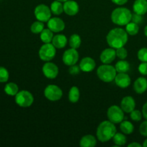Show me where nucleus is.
Segmentation results:
<instances>
[{"instance_id": "35", "label": "nucleus", "mask_w": 147, "mask_h": 147, "mask_svg": "<svg viewBox=\"0 0 147 147\" xmlns=\"http://www.w3.org/2000/svg\"><path fill=\"white\" fill-rule=\"evenodd\" d=\"M138 59L141 62H147V47H142L138 51Z\"/></svg>"}, {"instance_id": "15", "label": "nucleus", "mask_w": 147, "mask_h": 147, "mask_svg": "<svg viewBox=\"0 0 147 147\" xmlns=\"http://www.w3.org/2000/svg\"><path fill=\"white\" fill-rule=\"evenodd\" d=\"M115 83L116 86L121 88H126L129 87L131 83V80L126 73H119L115 78Z\"/></svg>"}, {"instance_id": "34", "label": "nucleus", "mask_w": 147, "mask_h": 147, "mask_svg": "<svg viewBox=\"0 0 147 147\" xmlns=\"http://www.w3.org/2000/svg\"><path fill=\"white\" fill-rule=\"evenodd\" d=\"M142 112L140 111L139 110H134L130 113V117L131 120L134 121H140L142 119Z\"/></svg>"}, {"instance_id": "7", "label": "nucleus", "mask_w": 147, "mask_h": 147, "mask_svg": "<svg viewBox=\"0 0 147 147\" xmlns=\"http://www.w3.org/2000/svg\"><path fill=\"white\" fill-rule=\"evenodd\" d=\"M107 117L113 123H120L124 119V111L121 108L116 105L110 106L107 111Z\"/></svg>"}, {"instance_id": "25", "label": "nucleus", "mask_w": 147, "mask_h": 147, "mask_svg": "<svg viewBox=\"0 0 147 147\" xmlns=\"http://www.w3.org/2000/svg\"><path fill=\"white\" fill-rule=\"evenodd\" d=\"M117 73H127L130 69V64L125 60H121L116 63L115 65Z\"/></svg>"}, {"instance_id": "37", "label": "nucleus", "mask_w": 147, "mask_h": 147, "mask_svg": "<svg viewBox=\"0 0 147 147\" xmlns=\"http://www.w3.org/2000/svg\"><path fill=\"white\" fill-rule=\"evenodd\" d=\"M139 73L143 76H147V62H142L138 67Z\"/></svg>"}, {"instance_id": "45", "label": "nucleus", "mask_w": 147, "mask_h": 147, "mask_svg": "<svg viewBox=\"0 0 147 147\" xmlns=\"http://www.w3.org/2000/svg\"><path fill=\"white\" fill-rule=\"evenodd\" d=\"M57 1H61V2H65V1H67V0H57Z\"/></svg>"}, {"instance_id": "27", "label": "nucleus", "mask_w": 147, "mask_h": 147, "mask_svg": "<svg viewBox=\"0 0 147 147\" xmlns=\"http://www.w3.org/2000/svg\"><path fill=\"white\" fill-rule=\"evenodd\" d=\"M69 45L71 48L78 49L81 45V37L79 34H73L69 38Z\"/></svg>"}, {"instance_id": "3", "label": "nucleus", "mask_w": 147, "mask_h": 147, "mask_svg": "<svg viewBox=\"0 0 147 147\" xmlns=\"http://www.w3.org/2000/svg\"><path fill=\"white\" fill-rule=\"evenodd\" d=\"M111 18L112 22L116 25L126 26L131 21V11L125 7H118L112 11Z\"/></svg>"}, {"instance_id": "30", "label": "nucleus", "mask_w": 147, "mask_h": 147, "mask_svg": "<svg viewBox=\"0 0 147 147\" xmlns=\"http://www.w3.org/2000/svg\"><path fill=\"white\" fill-rule=\"evenodd\" d=\"M112 139H113V143H114L116 146H119L125 145L126 143V141H127L124 134L117 133V132H116V134L114 135V136H113Z\"/></svg>"}, {"instance_id": "41", "label": "nucleus", "mask_w": 147, "mask_h": 147, "mask_svg": "<svg viewBox=\"0 0 147 147\" xmlns=\"http://www.w3.org/2000/svg\"><path fill=\"white\" fill-rule=\"evenodd\" d=\"M112 2L114 3V4H117V5L122 6L123 4H125L126 3H127L128 0H111Z\"/></svg>"}, {"instance_id": "22", "label": "nucleus", "mask_w": 147, "mask_h": 147, "mask_svg": "<svg viewBox=\"0 0 147 147\" xmlns=\"http://www.w3.org/2000/svg\"><path fill=\"white\" fill-rule=\"evenodd\" d=\"M120 129L124 134H131L134 131V126L129 121H123L120 123Z\"/></svg>"}, {"instance_id": "23", "label": "nucleus", "mask_w": 147, "mask_h": 147, "mask_svg": "<svg viewBox=\"0 0 147 147\" xmlns=\"http://www.w3.org/2000/svg\"><path fill=\"white\" fill-rule=\"evenodd\" d=\"M80 98V90L77 86H73L68 93V99L71 103H77Z\"/></svg>"}, {"instance_id": "4", "label": "nucleus", "mask_w": 147, "mask_h": 147, "mask_svg": "<svg viewBox=\"0 0 147 147\" xmlns=\"http://www.w3.org/2000/svg\"><path fill=\"white\" fill-rule=\"evenodd\" d=\"M117 72L114 66L110 64H103L97 69V76L98 78L105 83H111L115 80Z\"/></svg>"}, {"instance_id": "12", "label": "nucleus", "mask_w": 147, "mask_h": 147, "mask_svg": "<svg viewBox=\"0 0 147 147\" xmlns=\"http://www.w3.org/2000/svg\"><path fill=\"white\" fill-rule=\"evenodd\" d=\"M47 27L53 32H60L64 30L65 24L59 17H51L47 22Z\"/></svg>"}, {"instance_id": "14", "label": "nucleus", "mask_w": 147, "mask_h": 147, "mask_svg": "<svg viewBox=\"0 0 147 147\" xmlns=\"http://www.w3.org/2000/svg\"><path fill=\"white\" fill-rule=\"evenodd\" d=\"M64 12L69 16H75L78 13L79 5L74 0H67L63 4Z\"/></svg>"}, {"instance_id": "9", "label": "nucleus", "mask_w": 147, "mask_h": 147, "mask_svg": "<svg viewBox=\"0 0 147 147\" xmlns=\"http://www.w3.org/2000/svg\"><path fill=\"white\" fill-rule=\"evenodd\" d=\"M34 16L38 21L47 22L51 18L52 11L50 8L45 4H39L35 7L34 11Z\"/></svg>"}, {"instance_id": "10", "label": "nucleus", "mask_w": 147, "mask_h": 147, "mask_svg": "<svg viewBox=\"0 0 147 147\" xmlns=\"http://www.w3.org/2000/svg\"><path fill=\"white\" fill-rule=\"evenodd\" d=\"M79 60V53L76 49L70 48L66 50L63 55V61L65 65L71 66L76 65Z\"/></svg>"}, {"instance_id": "44", "label": "nucleus", "mask_w": 147, "mask_h": 147, "mask_svg": "<svg viewBox=\"0 0 147 147\" xmlns=\"http://www.w3.org/2000/svg\"><path fill=\"white\" fill-rule=\"evenodd\" d=\"M142 146H143L144 147H147V139L144 141V142L143 145H142Z\"/></svg>"}, {"instance_id": "38", "label": "nucleus", "mask_w": 147, "mask_h": 147, "mask_svg": "<svg viewBox=\"0 0 147 147\" xmlns=\"http://www.w3.org/2000/svg\"><path fill=\"white\" fill-rule=\"evenodd\" d=\"M80 70H80V66L76 65H76H73L70 66L68 71H69V73H70V74L75 76V75L78 74V73H80Z\"/></svg>"}, {"instance_id": "43", "label": "nucleus", "mask_w": 147, "mask_h": 147, "mask_svg": "<svg viewBox=\"0 0 147 147\" xmlns=\"http://www.w3.org/2000/svg\"><path fill=\"white\" fill-rule=\"evenodd\" d=\"M144 34L146 37H147V25L144 27Z\"/></svg>"}, {"instance_id": "13", "label": "nucleus", "mask_w": 147, "mask_h": 147, "mask_svg": "<svg viewBox=\"0 0 147 147\" xmlns=\"http://www.w3.org/2000/svg\"><path fill=\"white\" fill-rule=\"evenodd\" d=\"M116 57V49L112 47L106 48L103 50L100 55V60L103 64H111Z\"/></svg>"}, {"instance_id": "31", "label": "nucleus", "mask_w": 147, "mask_h": 147, "mask_svg": "<svg viewBox=\"0 0 147 147\" xmlns=\"http://www.w3.org/2000/svg\"><path fill=\"white\" fill-rule=\"evenodd\" d=\"M44 29V22L38 20L34 22L30 27V30L33 34H40Z\"/></svg>"}, {"instance_id": "5", "label": "nucleus", "mask_w": 147, "mask_h": 147, "mask_svg": "<svg viewBox=\"0 0 147 147\" xmlns=\"http://www.w3.org/2000/svg\"><path fill=\"white\" fill-rule=\"evenodd\" d=\"M15 102L22 108H28L34 103V96L30 92L22 90L19 91L15 96Z\"/></svg>"}, {"instance_id": "36", "label": "nucleus", "mask_w": 147, "mask_h": 147, "mask_svg": "<svg viewBox=\"0 0 147 147\" xmlns=\"http://www.w3.org/2000/svg\"><path fill=\"white\" fill-rule=\"evenodd\" d=\"M139 132L142 136L147 137V120L141 123L140 126H139Z\"/></svg>"}, {"instance_id": "39", "label": "nucleus", "mask_w": 147, "mask_h": 147, "mask_svg": "<svg viewBox=\"0 0 147 147\" xmlns=\"http://www.w3.org/2000/svg\"><path fill=\"white\" fill-rule=\"evenodd\" d=\"M131 21L139 24L140 23H142V22L143 21V17H142V15H141V14H138L134 13V14H132Z\"/></svg>"}, {"instance_id": "17", "label": "nucleus", "mask_w": 147, "mask_h": 147, "mask_svg": "<svg viewBox=\"0 0 147 147\" xmlns=\"http://www.w3.org/2000/svg\"><path fill=\"white\" fill-rule=\"evenodd\" d=\"M96 62L93 58L90 57H83L81 60L79 66L81 70V71L85 73H89V72L93 71L96 67Z\"/></svg>"}, {"instance_id": "21", "label": "nucleus", "mask_w": 147, "mask_h": 147, "mask_svg": "<svg viewBox=\"0 0 147 147\" xmlns=\"http://www.w3.org/2000/svg\"><path fill=\"white\" fill-rule=\"evenodd\" d=\"M97 143L96 137L93 135H85L80 141V146L81 147H94Z\"/></svg>"}, {"instance_id": "11", "label": "nucleus", "mask_w": 147, "mask_h": 147, "mask_svg": "<svg viewBox=\"0 0 147 147\" xmlns=\"http://www.w3.org/2000/svg\"><path fill=\"white\" fill-rule=\"evenodd\" d=\"M43 75L48 79H55L59 73L58 67L55 63L51 62H46L42 67Z\"/></svg>"}, {"instance_id": "40", "label": "nucleus", "mask_w": 147, "mask_h": 147, "mask_svg": "<svg viewBox=\"0 0 147 147\" xmlns=\"http://www.w3.org/2000/svg\"><path fill=\"white\" fill-rule=\"evenodd\" d=\"M142 114H143V117L146 120H147V102L144 104L143 107H142Z\"/></svg>"}, {"instance_id": "29", "label": "nucleus", "mask_w": 147, "mask_h": 147, "mask_svg": "<svg viewBox=\"0 0 147 147\" xmlns=\"http://www.w3.org/2000/svg\"><path fill=\"white\" fill-rule=\"evenodd\" d=\"M126 32L128 33V34L129 35H136L139 33V24H136V23L134 22L131 21L130 22L128 23L126 25Z\"/></svg>"}, {"instance_id": "33", "label": "nucleus", "mask_w": 147, "mask_h": 147, "mask_svg": "<svg viewBox=\"0 0 147 147\" xmlns=\"http://www.w3.org/2000/svg\"><path fill=\"white\" fill-rule=\"evenodd\" d=\"M116 57H119L120 60H125L128 56V52L124 47H119L116 49Z\"/></svg>"}, {"instance_id": "6", "label": "nucleus", "mask_w": 147, "mask_h": 147, "mask_svg": "<svg viewBox=\"0 0 147 147\" xmlns=\"http://www.w3.org/2000/svg\"><path fill=\"white\" fill-rule=\"evenodd\" d=\"M56 55V47L50 43H44L39 50V57L42 61H51Z\"/></svg>"}, {"instance_id": "1", "label": "nucleus", "mask_w": 147, "mask_h": 147, "mask_svg": "<svg viewBox=\"0 0 147 147\" xmlns=\"http://www.w3.org/2000/svg\"><path fill=\"white\" fill-rule=\"evenodd\" d=\"M106 42L112 48L117 49L124 47L128 42V33L120 27L112 29L106 36Z\"/></svg>"}, {"instance_id": "18", "label": "nucleus", "mask_w": 147, "mask_h": 147, "mask_svg": "<svg viewBox=\"0 0 147 147\" xmlns=\"http://www.w3.org/2000/svg\"><path fill=\"white\" fill-rule=\"evenodd\" d=\"M134 90L136 93L142 94L147 90V79L144 77H139L134 83Z\"/></svg>"}, {"instance_id": "26", "label": "nucleus", "mask_w": 147, "mask_h": 147, "mask_svg": "<svg viewBox=\"0 0 147 147\" xmlns=\"http://www.w3.org/2000/svg\"><path fill=\"white\" fill-rule=\"evenodd\" d=\"M54 35H53V32L49 28L44 29L40 33V39L42 42L44 43H50L53 41V39Z\"/></svg>"}, {"instance_id": "8", "label": "nucleus", "mask_w": 147, "mask_h": 147, "mask_svg": "<svg viewBox=\"0 0 147 147\" xmlns=\"http://www.w3.org/2000/svg\"><path fill=\"white\" fill-rule=\"evenodd\" d=\"M44 96L50 101H57L63 97V90L55 85H49L45 88Z\"/></svg>"}, {"instance_id": "42", "label": "nucleus", "mask_w": 147, "mask_h": 147, "mask_svg": "<svg viewBox=\"0 0 147 147\" xmlns=\"http://www.w3.org/2000/svg\"><path fill=\"white\" fill-rule=\"evenodd\" d=\"M142 145L138 142H132L128 145V147H142Z\"/></svg>"}, {"instance_id": "32", "label": "nucleus", "mask_w": 147, "mask_h": 147, "mask_svg": "<svg viewBox=\"0 0 147 147\" xmlns=\"http://www.w3.org/2000/svg\"><path fill=\"white\" fill-rule=\"evenodd\" d=\"M9 74L5 67L0 66V83H5L9 80Z\"/></svg>"}, {"instance_id": "28", "label": "nucleus", "mask_w": 147, "mask_h": 147, "mask_svg": "<svg viewBox=\"0 0 147 147\" xmlns=\"http://www.w3.org/2000/svg\"><path fill=\"white\" fill-rule=\"evenodd\" d=\"M4 92L9 96H15L19 92L18 86L14 83H7V84H6L5 87H4Z\"/></svg>"}, {"instance_id": "24", "label": "nucleus", "mask_w": 147, "mask_h": 147, "mask_svg": "<svg viewBox=\"0 0 147 147\" xmlns=\"http://www.w3.org/2000/svg\"><path fill=\"white\" fill-rule=\"evenodd\" d=\"M50 8L52 13L55 15H60L64 11L63 4H62L61 1H57V0H55V1L52 2V4H50Z\"/></svg>"}, {"instance_id": "16", "label": "nucleus", "mask_w": 147, "mask_h": 147, "mask_svg": "<svg viewBox=\"0 0 147 147\" xmlns=\"http://www.w3.org/2000/svg\"><path fill=\"white\" fill-rule=\"evenodd\" d=\"M136 107V102L131 96H125L123 98L121 102V108L124 111V113H130L134 111Z\"/></svg>"}, {"instance_id": "20", "label": "nucleus", "mask_w": 147, "mask_h": 147, "mask_svg": "<svg viewBox=\"0 0 147 147\" xmlns=\"http://www.w3.org/2000/svg\"><path fill=\"white\" fill-rule=\"evenodd\" d=\"M52 44L56 47V49L64 48L67 44V38L64 34H57L53 37Z\"/></svg>"}, {"instance_id": "19", "label": "nucleus", "mask_w": 147, "mask_h": 147, "mask_svg": "<svg viewBox=\"0 0 147 147\" xmlns=\"http://www.w3.org/2000/svg\"><path fill=\"white\" fill-rule=\"evenodd\" d=\"M134 13L144 15L147 13V0H135L133 4Z\"/></svg>"}, {"instance_id": "2", "label": "nucleus", "mask_w": 147, "mask_h": 147, "mask_svg": "<svg viewBox=\"0 0 147 147\" xmlns=\"http://www.w3.org/2000/svg\"><path fill=\"white\" fill-rule=\"evenodd\" d=\"M116 133L115 123L110 121H103L98 125L96 130L97 139L102 143H105L113 139Z\"/></svg>"}]
</instances>
